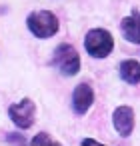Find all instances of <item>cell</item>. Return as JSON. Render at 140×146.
I'll list each match as a JSON object with an SVG mask.
<instances>
[{"mask_svg": "<svg viewBox=\"0 0 140 146\" xmlns=\"http://www.w3.org/2000/svg\"><path fill=\"white\" fill-rule=\"evenodd\" d=\"M28 30L36 38H50L58 32V18L48 10H36L26 18Z\"/></svg>", "mask_w": 140, "mask_h": 146, "instance_id": "1", "label": "cell"}, {"mask_svg": "<svg viewBox=\"0 0 140 146\" xmlns=\"http://www.w3.org/2000/svg\"><path fill=\"white\" fill-rule=\"evenodd\" d=\"M84 46L88 50L90 56L94 58H104L112 52L114 48V40H112V34L104 28H94L86 34V40H84Z\"/></svg>", "mask_w": 140, "mask_h": 146, "instance_id": "2", "label": "cell"}, {"mask_svg": "<svg viewBox=\"0 0 140 146\" xmlns=\"http://www.w3.org/2000/svg\"><path fill=\"white\" fill-rule=\"evenodd\" d=\"M52 66L56 70H60V74H64V76H74L80 70V58H78V52L74 50V46L60 44L54 50Z\"/></svg>", "mask_w": 140, "mask_h": 146, "instance_id": "3", "label": "cell"}, {"mask_svg": "<svg viewBox=\"0 0 140 146\" xmlns=\"http://www.w3.org/2000/svg\"><path fill=\"white\" fill-rule=\"evenodd\" d=\"M8 116L10 120L18 126V128H30L34 124V116H36V106L30 98H24L20 100L18 104H12L8 108Z\"/></svg>", "mask_w": 140, "mask_h": 146, "instance_id": "4", "label": "cell"}, {"mask_svg": "<svg viewBox=\"0 0 140 146\" xmlns=\"http://www.w3.org/2000/svg\"><path fill=\"white\" fill-rule=\"evenodd\" d=\"M112 120H114V128H116V132L120 136H130V132L134 128V112H132V108L118 106L114 110Z\"/></svg>", "mask_w": 140, "mask_h": 146, "instance_id": "5", "label": "cell"}, {"mask_svg": "<svg viewBox=\"0 0 140 146\" xmlns=\"http://www.w3.org/2000/svg\"><path fill=\"white\" fill-rule=\"evenodd\" d=\"M94 102V92L88 84H78L74 94H72V106L76 110V114H86L88 108Z\"/></svg>", "mask_w": 140, "mask_h": 146, "instance_id": "6", "label": "cell"}, {"mask_svg": "<svg viewBox=\"0 0 140 146\" xmlns=\"http://www.w3.org/2000/svg\"><path fill=\"white\" fill-rule=\"evenodd\" d=\"M122 34L128 42L140 44V12H132L122 20Z\"/></svg>", "mask_w": 140, "mask_h": 146, "instance_id": "7", "label": "cell"}, {"mask_svg": "<svg viewBox=\"0 0 140 146\" xmlns=\"http://www.w3.org/2000/svg\"><path fill=\"white\" fill-rule=\"evenodd\" d=\"M120 76L128 84H138L140 82V64L136 60H124L120 64Z\"/></svg>", "mask_w": 140, "mask_h": 146, "instance_id": "8", "label": "cell"}, {"mask_svg": "<svg viewBox=\"0 0 140 146\" xmlns=\"http://www.w3.org/2000/svg\"><path fill=\"white\" fill-rule=\"evenodd\" d=\"M32 144H54V140H50L44 132L42 134H38V136H34V140H32Z\"/></svg>", "mask_w": 140, "mask_h": 146, "instance_id": "9", "label": "cell"}]
</instances>
